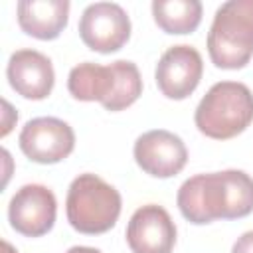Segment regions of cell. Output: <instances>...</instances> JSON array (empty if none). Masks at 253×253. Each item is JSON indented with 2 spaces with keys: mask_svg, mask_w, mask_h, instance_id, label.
Wrapping results in <instances>:
<instances>
[{
  "mask_svg": "<svg viewBox=\"0 0 253 253\" xmlns=\"http://www.w3.org/2000/svg\"><path fill=\"white\" fill-rule=\"evenodd\" d=\"M180 213L196 225L239 219L253 211V178L243 170L196 174L176 196Z\"/></svg>",
  "mask_w": 253,
  "mask_h": 253,
  "instance_id": "obj_1",
  "label": "cell"
},
{
  "mask_svg": "<svg viewBox=\"0 0 253 253\" xmlns=\"http://www.w3.org/2000/svg\"><path fill=\"white\" fill-rule=\"evenodd\" d=\"M67 89L77 101H99L107 111L117 113L142 95V77L136 63L126 59L109 65L85 61L69 71Z\"/></svg>",
  "mask_w": 253,
  "mask_h": 253,
  "instance_id": "obj_2",
  "label": "cell"
},
{
  "mask_svg": "<svg viewBox=\"0 0 253 253\" xmlns=\"http://www.w3.org/2000/svg\"><path fill=\"white\" fill-rule=\"evenodd\" d=\"M194 121L202 134L215 140L241 134L253 123L251 89L239 81H219L211 85L202 97Z\"/></svg>",
  "mask_w": 253,
  "mask_h": 253,
  "instance_id": "obj_3",
  "label": "cell"
},
{
  "mask_svg": "<svg viewBox=\"0 0 253 253\" xmlns=\"http://www.w3.org/2000/svg\"><path fill=\"white\" fill-rule=\"evenodd\" d=\"M208 53L219 69H241L253 55V0H227L213 16Z\"/></svg>",
  "mask_w": 253,
  "mask_h": 253,
  "instance_id": "obj_4",
  "label": "cell"
},
{
  "mask_svg": "<svg viewBox=\"0 0 253 253\" xmlns=\"http://www.w3.org/2000/svg\"><path fill=\"white\" fill-rule=\"evenodd\" d=\"M123 200L115 186L97 174H79L67 190L65 213L69 225L85 235H99L115 227Z\"/></svg>",
  "mask_w": 253,
  "mask_h": 253,
  "instance_id": "obj_5",
  "label": "cell"
},
{
  "mask_svg": "<svg viewBox=\"0 0 253 253\" xmlns=\"http://www.w3.org/2000/svg\"><path fill=\"white\" fill-rule=\"evenodd\" d=\"M81 42L99 53L119 51L130 38V20L115 2L89 4L79 20Z\"/></svg>",
  "mask_w": 253,
  "mask_h": 253,
  "instance_id": "obj_6",
  "label": "cell"
},
{
  "mask_svg": "<svg viewBox=\"0 0 253 253\" xmlns=\"http://www.w3.org/2000/svg\"><path fill=\"white\" fill-rule=\"evenodd\" d=\"M20 150L38 164H57L75 148L73 128L55 117H38L24 125L18 136Z\"/></svg>",
  "mask_w": 253,
  "mask_h": 253,
  "instance_id": "obj_7",
  "label": "cell"
},
{
  "mask_svg": "<svg viewBox=\"0 0 253 253\" xmlns=\"http://www.w3.org/2000/svg\"><path fill=\"white\" fill-rule=\"evenodd\" d=\"M57 215L53 192L42 184L22 186L8 204V221L12 229L26 237H42L51 231Z\"/></svg>",
  "mask_w": 253,
  "mask_h": 253,
  "instance_id": "obj_8",
  "label": "cell"
},
{
  "mask_svg": "<svg viewBox=\"0 0 253 253\" xmlns=\"http://www.w3.org/2000/svg\"><path fill=\"white\" fill-rule=\"evenodd\" d=\"M204 61L196 47L180 43L168 47L156 63L154 79L160 93L168 99L182 101L190 97L200 85Z\"/></svg>",
  "mask_w": 253,
  "mask_h": 253,
  "instance_id": "obj_9",
  "label": "cell"
},
{
  "mask_svg": "<svg viewBox=\"0 0 253 253\" xmlns=\"http://www.w3.org/2000/svg\"><path fill=\"white\" fill-rule=\"evenodd\" d=\"M132 152L140 170L154 178L176 176L188 162V148L184 140L164 128H154L140 134Z\"/></svg>",
  "mask_w": 253,
  "mask_h": 253,
  "instance_id": "obj_10",
  "label": "cell"
},
{
  "mask_svg": "<svg viewBox=\"0 0 253 253\" xmlns=\"http://www.w3.org/2000/svg\"><path fill=\"white\" fill-rule=\"evenodd\" d=\"M126 243L132 253H172L176 225L170 213L158 204L138 208L128 219Z\"/></svg>",
  "mask_w": 253,
  "mask_h": 253,
  "instance_id": "obj_11",
  "label": "cell"
},
{
  "mask_svg": "<svg viewBox=\"0 0 253 253\" xmlns=\"http://www.w3.org/2000/svg\"><path fill=\"white\" fill-rule=\"evenodd\" d=\"M6 77L10 87L24 99H45L55 83V71L47 55L36 49H18L10 55Z\"/></svg>",
  "mask_w": 253,
  "mask_h": 253,
  "instance_id": "obj_12",
  "label": "cell"
},
{
  "mask_svg": "<svg viewBox=\"0 0 253 253\" xmlns=\"http://www.w3.org/2000/svg\"><path fill=\"white\" fill-rule=\"evenodd\" d=\"M67 0H22L18 2V26L36 40H55L69 20Z\"/></svg>",
  "mask_w": 253,
  "mask_h": 253,
  "instance_id": "obj_13",
  "label": "cell"
},
{
  "mask_svg": "<svg viewBox=\"0 0 253 253\" xmlns=\"http://www.w3.org/2000/svg\"><path fill=\"white\" fill-rule=\"evenodd\" d=\"M152 16L156 26L166 34H192L202 22L200 0H154Z\"/></svg>",
  "mask_w": 253,
  "mask_h": 253,
  "instance_id": "obj_14",
  "label": "cell"
},
{
  "mask_svg": "<svg viewBox=\"0 0 253 253\" xmlns=\"http://www.w3.org/2000/svg\"><path fill=\"white\" fill-rule=\"evenodd\" d=\"M231 253H253V231H245L231 247Z\"/></svg>",
  "mask_w": 253,
  "mask_h": 253,
  "instance_id": "obj_15",
  "label": "cell"
},
{
  "mask_svg": "<svg viewBox=\"0 0 253 253\" xmlns=\"http://www.w3.org/2000/svg\"><path fill=\"white\" fill-rule=\"evenodd\" d=\"M2 105H4V125H2V136H6L10 130H12V121H18V115H16V111L12 109V105L8 103V101H2Z\"/></svg>",
  "mask_w": 253,
  "mask_h": 253,
  "instance_id": "obj_16",
  "label": "cell"
},
{
  "mask_svg": "<svg viewBox=\"0 0 253 253\" xmlns=\"http://www.w3.org/2000/svg\"><path fill=\"white\" fill-rule=\"evenodd\" d=\"M65 253H101V251H99V249H95V247H83V245H75V247L67 249Z\"/></svg>",
  "mask_w": 253,
  "mask_h": 253,
  "instance_id": "obj_17",
  "label": "cell"
},
{
  "mask_svg": "<svg viewBox=\"0 0 253 253\" xmlns=\"http://www.w3.org/2000/svg\"><path fill=\"white\" fill-rule=\"evenodd\" d=\"M2 251H4V253H18V251L8 243V241H2Z\"/></svg>",
  "mask_w": 253,
  "mask_h": 253,
  "instance_id": "obj_18",
  "label": "cell"
}]
</instances>
